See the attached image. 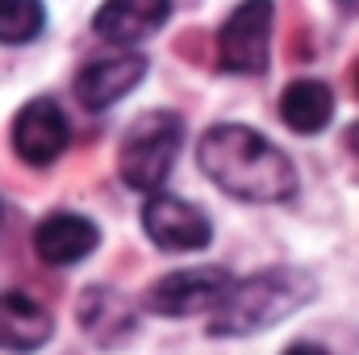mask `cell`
<instances>
[{
	"label": "cell",
	"instance_id": "obj_1",
	"mask_svg": "<svg viewBox=\"0 0 359 355\" xmlns=\"http://www.w3.org/2000/svg\"><path fill=\"white\" fill-rule=\"evenodd\" d=\"M196 163L222 192H230L238 201L271 205V201H288L297 192V168L288 163V155L247 126L205 130V138L196 147Z\"/></svg>",
	"mask_w": 359,
	"mask_h": 355
},
{
	"label": "cell",
	"instance_id": "obj_2",
	"mask_svg": "<svg viewBox=\"0 0 359 355\" xmlns=\"http://www.w3.org/2000/svg\"><path fill=\"white\" fill-rule=\"evenodd\" d=\"M313 297V284L301 272H259L226 293V301L213 309L209 335H255L271 322L288 318L301 301Z\"/></svg>",
	"mask_w": 359,
	"mask_h": 355
},
{
	"label": "cell",
	"instance_id": "obj_3",
	"mask_svg": "<svg viewBox=\"0 0 359 355\" xmlns=\"http://www.w3.org/2000/svg\"><path fill=\"white\" fill-rule=\"evenodd\" d=\"M184 142V121L176 113H142L121 142V180L134 192H159Z\"/></svg>",
	"mask_w": 359,
	"mask_h": 355
},
{
	"label": "cell",
	"instance_id": "obj_4",
	"mask_svg": "<svg viewBox=\"0 0 359 355\" xmlns=\"http://www.w3.org/2000/svg\"><path fill=\"white\" fill-rule=\"evenodd\" d=\"M268 42H271V0H243L217 34V59H222L226 72L259 76L268 67Z\"/></svg>",
	"mask_w": 359,
	"mask_h": 355
},
{
	"label": "cell",
	"instance_id": "obj_5",
	"mask_svg": "<svg viewBox=\"0 0 359 355\" xmlns=\"http://www.w3.org/2000/svg\"><path fill=\"white\" fill-rule=\"evenodd\" d=\"M234 288L230 272L222 267H192V272H168L163 280L151 284L147 305L163 318H188L201 309H217L226 301V293Z\"/></svg>",
	"mask_w": 359,
	"mask_h": 355
},
{
	"label": "cell",
	"instance_id": "obj_6",
	"mask_svg": "<svg viewBox=\"0 0 359 355\" xmlns=\"http://www.w3.org/2000/svg\"><path fill=\"white\" fill-rule=\"evenodd\" d=\"M142 230L163 251H201L209 247V234H213L209 217L172 192H151V201L142 205Z\"/></svg>",
	"mask_w": 359,
	"mask_h": 355
},
{
	"label": "cell",
	"instance_id": "obj_7",
	"mask_svg": "<svg viewBox=\"0 0 359 355\" xmlns=\"http://www.w3.org/2000/svg\"><path fill=\"white\" fill-rule=\"evenodd\" d=\"M67 138H72V126H67V117H63V109L55 105V100H29L21 113H17V121H13V147H17V155L25 159V163H34V168H46V163H55L63 151H67Z\"/></svg>",
	"mask_w": 359,
	"mask_h": 355
},
{
	"label": "cell",
	"instance_id": "obj_8",
	"mask_svg": "<svg viewBox=\"0 0 359 355\" xmlns=\"http://www.w3.org/2000/svg\"><path fill=\"white\" fill-rule=\"evenodd\" d=\"M147 76V59L142 55H109V59H96L88 67H80L76 76V96L84 109H109L117 105L126 92L138 88V80Z\"/></svg>",
	"mask_w": 359,
	"mask_h": 355
},
{
	"label": "cell",
	"instance_id": "obj_9",
	"mask_svg": "<svg viewBox=\"0 0 359 355\" xmlns=\"http://www.w3.org/2000/svg\"><path fill=\"white\" fill-rule=\"evenodd\" d=\"M168 17H172V0H104L96 8L92 29L113 46H130L163 29Z\"/></svg>",
	"mask_w": 359,
	"mask_h": 355
},
{
	"label": "cell",
	"instance_id": "obj_10",
	"mask_svg": "<svg viewBox=\"0 0 359 355\" xmlns=\"http://www.w3.org/2000/svg\"><path fill=\"white\" fill-rule=\"evenodd\" d=\"M96 243H100V234H96V226H92L88 217H80V213H50V217H42L38 222V230H34V251H38V260L42 264H80L84 255L96 251Z\"/></svg>",
	"mask_w": 359,
	"mask_h": 355
},
{
	"label": "cell",
	"instance_id": "obj_11",
	"mask_svg": "<svg viewBox=\"0 0 359 355\" xmlns=\"http://www.w3.org/2000/svg\"><path fill=\"white\" fill-rule=\"evenodd\" d=\"M55 322L50 314L25 297V293H4L0 297V351H38L50 339Z\"/></svg>",
	"mask_w": 359,
	"mask_h": 355
},
{
	"label": "cell",
	"instance_id": "obj_12",
	"mask_svg": "<svg viewBox=\"0 0 359 355\" xmlns=\"http://www.w3.org/2000/svg\"><path fill=\"white\" fill-rule=\"evenodd\" d=\"M280 117L297 134H318L334 117V92L322 80H292L280 96Z\"/></svg>",
	"mask_w": 359,
	"mask_h": 355
},
{
	"label": "cell",
	"instance_id": "obj_13",
	"mask_svg": "<svg viewBox=\"0 0 359 355\" xmlns=\"http://www.w3.org/2000/svg\"><path fill=\"white\" fill-rule=\"evenodd\" d=\"M42 21H46L42 0H0V42L21 46L42 34Z\"/></svg>",
	"mask_w": 359,
	"mask_h": 355
},
{
	"label": "cell",
	"instance_id": "obj_14",
	"mask_svg": "<svg viewBox=\"0 0 359 355\" xmlns=\"http://www.w3.org/2000/svg\"><path fill=\"white\" fill-rule=\"evenodd\" d=\"M284 355H330V351H322V347H313V343H292Z\"/></svg>",
	"mask_w": 359,
	"mask_h": 355
},
{
	"label": "cell",
	"instance_id": "obj_15",
	"mask_svg": "<svg viewBox=\"0 0 359 355\" xmlns=\"http://www.w3.org/2000/svg\"><path fill=\"white\" fill-rule=\"evenodd\" d=\"M355 92H359V67H355Z\"/></svg>",
	"mask_w": 359,
	"mask_h": 355
}]
</instances>
